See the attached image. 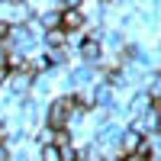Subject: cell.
Returning a JSON list of instances; mask_svg holds the SVG:
<instances>
[{"mask_svg": "<svg viewBox=\"0 0 161 161\" xmlns=\"http://www.w3.org/2000/svg\"><path fill=\"white\" fill-rule=\"evenodd\" d=\"M80 58H87V61H93V58H100V42L97 39H84V42H80Z\"/></svg>", "mask_w": 161, "mask_h": 161, "instance_id": "obj_4", "label": "cell"}, {"mask_svg": "<svg viewBox=\"0 0 161 161\" xmlns=\"http://www.w3.org/2000/svg\"><path fill=\"white\" fill-rule=\"evenodd\" d=\"M71 113H74V100H71V93H64V97H58L55 103L48 106V113H45L48 129H68Z\"/></svg>", "mask_w": 161, "mask_h": 161, "instance_id": "obj_1", "label": "cell"}, {"mask_svg": "<svg viewBox=\"0 0 161 161\" xmlns=\"http://www.w3.org/2000/svg\"><path fill=\"white\" fill-rule=\"evenodd\" d=\"M39 161H61V158H58V148H55V145H42Z\"/></svg>", "mask_w": 161, "mask_h": 161, "instance_id": "obj_5", "label": "cell"}, {"mask_svg": "<svg viewBox=\"0 0 161 161\" xmlns=\"http://www.w3.org/2000/svg\"><path fill=\"white\" fill-rule=\"evenodd\" d=\"M42 29H45V32H52V29H58V13H52V10L45 13V16H42Z\"/></svg>", "mask_w": 161, "mask_h": 161, "instance_id": "obj_6", "label": "cell"}, {"mask_svg": "<svg viewBox=\"0 0 161 161\" xmlns=\"http://www.w3.org/2000/svg\"><path fill=\"white\" fill-rule=\"evenodd\" d=\"M7 80H10V71L3 68V64H0V84H7Z\"/></svg>", "mask_w": 161, "mask_h": 161, "instance_id": "obj_8", "label": "cell"}, {"mask_svg": "<svg viewBox=\"0 0 161 161\" xmlns=\"http://www.w3.org/2000/svg\"><path fill=\"white\" fill-rule=\"evenodd\" d=\"M64 42H68V36H64L61 29L45 32V45H48V52H61V48H64Z\"/></svg>", "mask_w": 161, "mask_h": 161, "instance_id": "obj_3", "label": "cell"}, {"mask_svg": "<svg viewBox=\"0 0 161 161\" xmlns=\"http://www.w3.org/2000/svg\"><path fill=\"white\" fill-rule=\"evenodd\" d=\"M52 136H55V129H42V132H39V139H42V145H52Z\"/></svg>", "mask_w": 161, "mask_h": 161, "instance_id": "obj_7", "label": "cell"}, {"mask_svg": "<svg viewBox=\"0 0 161 161\" xmlns=\"http://www.w3.org/2000/svg\"><path fill=\"white\" fill-rule=\"evenodd\" d=\"M142 132H136V129H129L126 136H123V155H139L142 152Z\"/></svg>", "mask_w": 161, "mask_h": 161, "instance_id": "obj_2", "label": "cell"}]
</instances>
